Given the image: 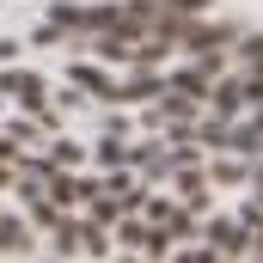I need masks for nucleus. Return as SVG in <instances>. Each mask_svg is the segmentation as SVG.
<instances>
[{"instance_id":"7ed1b4c3","label":"nucleus","mask_w":263,"mask_h":263,"mask_svg":"<svg viewBox=\"0 0 263 263\" xmlns=\"http://www.w3.org/2000/svg\"><path fill=\"white\" fill-rule=\"evenodd\" d=\"M159 6H172V12H190V18H196V12L208 6V0H159Z\"/></svg>"},{"instance_id":"f03ea898","label":"nucleus","mask_w":263,"mask_h":263,"mask_svg":"<svg viewBox=\"0 0 263 263\" xmlns=\"http://www.w3.org/2000/svg\"><path fill=\"white\" fill-rule=\"evenodd\" d=\"M233 62H239V67H257V73H263V31H257V37H239V43H233Z\"/></svg>"},{"instance_id":"f257e3e1","label":"nucleus","mask_w":263,"mask_h":263,"mask_svg":"<svg viewBox=\"0 0 263 263\" xmlns=\"http://www.w3.org/2000/svg\"><path fill=\"white\" fill-rule=\"evenodd\" d=\"M0 251H31V220L25 214H0Z\"/></svg>"}]
</instances>
